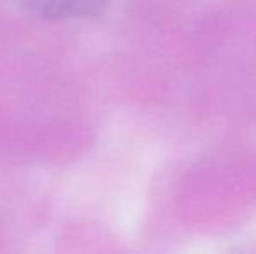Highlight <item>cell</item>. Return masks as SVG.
Masks as SVG:
<instances>
[{"mask_svg":"<svg viewBox=\"0 0 256 254\" xmlns=\"http://www.w3.org/2000/svg\"><path fill=\"white\" fill-rule=\"evenodd\" d=\"M103 0H24L32 10L48 17H72L96 12Z\"/></svg>","mask_w":256,"mask_h":254,"instance_id":"cell-1","label":"cell"}]
</instances>
